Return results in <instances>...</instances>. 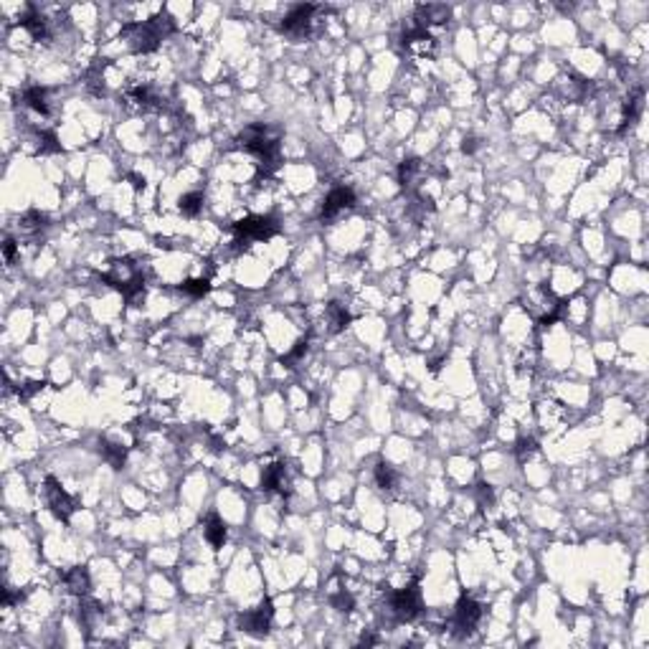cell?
Here are the masks:
<instances>
[{"label":"cell","mask_w":649,"mask_h":649,"mask_svg":"<svg viewBox=\"0 0 649 649\" xmlns=\"http://www.w3.org/2000/svg\"><path fill=\"white\" fill-rule=\"evenodd\" d=\"M279 231V226L272 216H249L241 218L239 224H233V244L241 249V246H249L251 241H267L274 233Z\"/></svg>","instance_id":"cell-1"},{"label":"cell","mask_w":649,"mask_h":649,"mask_svg":"<svg viewBox=\"0 0 649 649\" xmlns=\"http://www.w3.org/2000/svg\"><path fill=\"white\" fill-rule=\"evenodd\" d=\"M421 609H424V604H421V591H418L416 583H408V586H403V589H399V591H393L388 596V611L399 622L416 619L421 614Z\"/></svg>","instance_id":"cell-2"},{"label":"cell","mask_w":649,"mask_h":649,"mask_svg":"<svg viewBox=\"0 0 649 649\" xmlns=\"http://www.w3.org/2000/svg\"><path fill=\"white\" fill-rule=\"evenodd\" d=\"M480 619H482V606H480L472 596H462L459 604L454 606L451 626H454V632H459V634H469L477 624H480Z\"/></svg>","instance_id":"cell-3"},{"label":"cell","mask_w":649,"mask_h":649,"mask_svg":"<svg viewBox=\"0 0 649 649\" xmlns=\"http://www.w3.org/2000/svg\"><path fill=\"white\" fill-rule=\"evenodd\" d=\"M353 203H355V193L350 191V188H345V185H338V188H333V191L324 196L320 218H322V221H333V218L340 216L345 209H350Z\"/></svg>","instance_id":"cell-4"},{"label":"cell","mask_w":649,"mask_h":649,"mask_svg":"<svg viewBox=\"0 0 649 649\" xmlns=\"http://www.w3.org/2000/svg\"><path fill=\"white\" fill-rule=\"evenodd\" d=\"M43 490H46V502H49V508L56 512V517L69 520L76 508H74V499L67 495V490H64L54 477H46V487H43Z\"/></svg>","instance_id":"cell-5"},{"label":"cell","mask_w":649,"mask_h":649,"mask_svg":"<svg viewBox=\"0 0 649 649\" xmlns=\"http://www.w3.org/2000/svg\"><path fill=\"white\" fill-rule=\"evenodd\" d=\"M315 13H317L315 5H294V8L282 18V31L290 36L307 34L309 23L315 21Z\"/></svg>","instance_id":"cell-6"},{"label":"cell","mask_w":649,"mask_h":649,"mask_svg":"<svg viewBox=\"0 0 649 649\" xmlns=\"http://www.w3.org/2000/svg\"><path fill=\"white\" fill-rule=\"evenodd\" d=\"M269 624H272V604L264 601L257 609H251L241 616V629L249 634H267Z\"/></svg>","instance_id":"cell-7"},{"label":"cell","mask_w":649,"mask_h":649,"mask_svg":"<svg viewBox=\"0 0 649 649\" xmlns=\"http://www.w3.org/2000/svg\"><path fill=\"white\" fill-rule=\"evenodd\" d=\"M23 104L31 109V112H36L38 117H49L51 115L49 89H43V86H31V89H25Z\"/></svg>","instance_id":"cell-8"},{"label":"cell","mask_w":649,"mask_h":649,"mask_svg":"<svg viewBox=\"0 0 649 649\" xmlns=\"http://www.w3.org/2000/svg\"><path fill=\"white\" fill-rule=\"evenodd\" d=\"M64 583H67V589L74 596H79V599H84L86 596V591H89V574H86V568H71L67 576H64Z\"/></svg>","instance_id":"cell-9"},{"label":"cell","mask_w":649,"mask_h":649,"mask_svg":"<svg viewBox=\"0 0 649 649\" xmlns=\"http://www.w3.org/2000/svg\"><path fill=\"white\" fill-rule=\"evenodd\" d=\"M203 535H206V541L213 545V548H221L226 541V525L224 520L218 515H209L206 517V523H203Z\"/></svg>","instance_id":"cell-10"},{"label":"cell","mask_w":649,"mask_h":649,"mask_svg":"<svg viewBox=\"0 0 649 649\" xmlns=\"http://www.w3.org/2000/svg\"><path fill=\"white\" fill-rule=\"evenodd\" d=\"M324 317H327V330L330 333H338V330H342L345 324L350 322V315H348V309L342 307L340 302H333V305H327V312H324Z\"/></svg>","instance_id":"cell-11"},{"label":"cell","mask_w":649,"mask_h":649,"mask_svg":"<svg viewBox=\"0 0 649 649\" xmlns=\"http://www.w3.org/2000/svg\"><path fill=\"white\" fill-rule=\"evenodd\" d=\"M200 209H203V193L193 191V193H185L183 198H180V213L183 216H198Z\"/></svg>","instance_id":"cell-12"},{"label":"cell","mask_w":649,"mask_h":649,"mask_svg":"<svg viewBox=\"0 0 649 649\" xmlns=\"http://www.w3.org/2000/svg\"><path fill=\"white\" fill-rule=\"evenodd\" d=\"M211 290V282H209V276H198V279H188V282H183L180 284V292L183 294H188V297H203L206 292Z\"/></svg>","instance_id":"cell-13"},{"label":"cell","mask_w":649,"mask_h":649,"mask_svg":"<svg viewBox=\"0 0 649 649\" xmlns=\"http://www.w3.org/2000/svg\"><path fill=\"white\" fill-rule=\"evenodd\" d=\"M375 482L381 484L383 490H393L396 482H399V477H396V472H393V467L378 464L375 467Z\"/></svg>","instance_id":"cell-14"},{"label":"cell","mask_w":649,"mask_h":649,"mask_svg":"<svg viewBox=\"0 0 649 649\" xmlns=\"http://www.w3.org/2000/svg\"><path fill=\"white\" fill-rule=\"evenodd\" d=\"M102 451H104V457H107V462H112V464H122L125 462V454L127 449L122 447V444H112V441H102Z\"/></svg>","instance_id":"cell-15"},{"label":"cell","mask_w":649,"mask_h":649,"mask_svg":"<svg viewBox=\"0 0 649 649\" xmlns=\"http://www.w3.org/2000/svg\"><path fill=\"white\" fill-rule=\"evenodd\" d=\"M3 254H5V261H13V254H16V241H5V246H3Z\"/></svg>","instance_id":"cell-16"},{"label":"cell","mask_w":649,"mask_h":649,"mask_svg":"<svg viewBox=\"0 0 649 649\" xmlns=\"http://www.w3.org/2000/svg\"><path fill=\"white\" fill-rule=\"evenodd\" d=\"M475 148H477V140H475V137L464 140V145H462V150H464V152H475Z\"/></svg>","instance_id":"cell-17"}]
</instances>
